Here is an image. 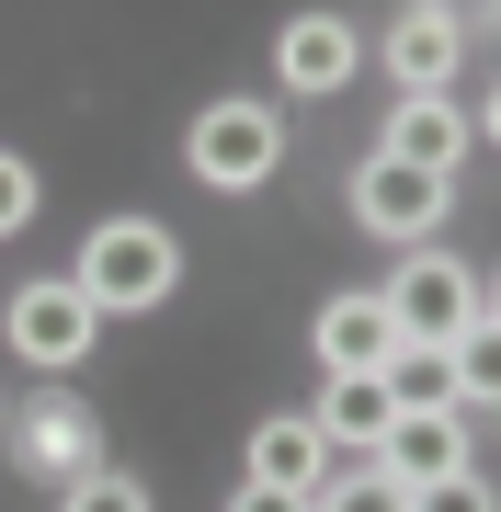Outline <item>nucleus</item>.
<instances>
[{
  "mask_svg": "<svg viewBox=\"0 0 501 512\" xmlns=\"http://www.w3.org/2000/svg\"><path fill=\"white\" fill-rule=\"evenodd\" d=\"M353 69H365V46H353L342 12H297L285 46H274V80H285V92H342Z\"/></svg>",
  "mask_w": 501,
  "mask_h": 512,
  "instance_id": "obj_9",
  "label": "nucleus"
},
{
  "mask_svg": "<svg viewBox=\"0 0 501 512\" xmlns=\"http://www.w3.org/2000/svg\"><path fill=\"white\" fill-rule=\"evenodd\" d=\"M467 12H479V0H467Z\"/></svg>",
  "mask_w": 501,
  "mask_h": 512,
  "instance_id": "obj_21",
  "label": "nucleus"
},
{
  "mask_svg": "<svg viewBox=\"0 0 501 512\" xmlns=\"http://www.w3.org/2000/svg\"><path fill=\"white\" fill-rule=\"evenodd\" d=\"M228 512H308V501H285V490H240Z\"/></svg>",
  "mask_w": 501,
  "mask_h": 512,
  "instance_id": "obj_19",
  "label": "nucleus"
},
{
  "mask_svg": "<svg viewBox=\"0 0 501 512\" xmlns=\"http://www.w3.org/2000/svg\"><path fill=\"white\" fill-rule=\"evenodd\" d=\"M57 512H149V490L114 478V467H92V478H69V501H57Z\"/></svg>",
  "mask_w": 501,
  "mask_h": 512,
  "instance_id": "obj_16",
  "label": "nucleus"
},
{
  "mask_svg": "<svg viewBox=\"0 0 501 512\" xmlns=\"http://www.w3.org/2000/svg\"><path fill=\"white\" fill-rule=\"evenodd\" d=\"M183 160H194L205 194H251V183H274V160H285V114L274 103H205Z\"/></svg>",
  "mask_w": 501,
  "mask_h": 512,
  "instance_id": "obj_3",
  "label": "nucleus"
},
{
  "mask_svg": "<svg viewBox=\"0 0 501 512\" xmlns=\"http://www.w3.org/2000/svg\"><path fill=\"white\" fill-rule=\"evenodd\" d=\"M319 444H331V456H376V433H388V387H376V376H331V387H319Z\"/></svg>",
  "mask_w": 501,
  "mask_h": 512,
  "instance_id": "obj_14",
  "label": "nucleus"
},
{
  "mask_svg": "<svg viewBox=\"0 0 501 512\" xmlns=\"http://www.w3.org/2000/svg\"><path fill=\"white\" fill-rule=\"evenodd\" d=\"M23 217H35V160L0 148V239H23Z\"/></svg>",
  "mask_w": 501,
  "mask_h": 512,
  "instance_id": "obj_17",
  "label": "nucleus"
},
{
  "mask_svg": "<svg viewBox=\"0 0 501 512\" xmlns=\"http://www.w3.org/2000/svg\"><path fill=\"white\" fill-rule=\"evenodd\" d=\"M388 69H399V92H445V80L467 69V12H445V0H410L399 35H388Z\"/></svg>",
  "mask_w": 501,
  "mask_h": 512,
  "instance_id": "obj_8",
  "label": "nucleus"
},
{
  "mask_svg": "<svg viewBox=\"0 0 501 512\" xmlns=\"http://www.w3.org/2000/svg\"><path fill=\"white\" fill-rule=\"evenodd\" d=\"M388 353H399V330H388L376 296H331V308H319V365L331 376H376Z\"/></svg>",
  "mask_w": 501,
  "mask_h": 512,
  "instance_id": "obj_12",
  "label": "nucleus"
},
{
  "mask_svg": "<svg viewBox=\"0 0 501 512\" xmlns=\"http://www.w3.org/2000/svg\"><path fill=\"white\" fill-rule=\"evenodd\" d=\"M376 387H388V410H399V421H433V410H456L467 365H456L445 342H399L388 365H376Z\"/></svg>",
  "mask_w": 501,
  "mask_h": 512,
  "instance_id": "obj_11",
  "label": "nucleus"
},
{
  "mask_svg": "<svg viewBox=\"0 0 501 512\" xmlns=\"http://www.w3.org/2000/svg\"><path fill=\"white\" fill-rule=\"evenodd\" d=\"M376 467H388L399 490H433V478L467 467V433H456L445 410H433V421H388V433H376Z\"/></svg>",
  "mask_w": 501,
  "mask_h": 512,
  "instance_id": "obj_13",
  "label": "nucleus"
},
{
  "mask_svg": "<svg viewBox=\"0 0 501 512\" xmlns=\"http://www.w3.org/2000/svg\"><path fill=\"white\" fill-rule=\"evenodd\" d=\"M445 194H456V171L388 160V148H376V160L353 171V217H365L376 239H433V228H445Z\"/></svg>",
  "mask_w": 501,
  "mask_h": 512,
  "instance_id": "obj_4",
  "label": "nucleus"
},
{
  "mask_svg": "<svg viewBox=\"0 0 501 512\" xmlns=\"http://www.w3.org/2000/svg\"><path fill=\"white\" fill-rule=\"evenodd\" d=\"M376 308H388L399 342H445V353H456V342H490V285L467 274L456 251H433V239L376 285Z\"/></svg>",
  "mask_w": 501,
  "mask_h": 512,
  "instance_id": "obj_2",
  "label": "nucleus"
},
{
  "mask_svg": "<svg viewBox=\"0 0 501 512\" xmlns=\"http://www.w3.org/2000/svg\"><path fill=\"white\" fill-rule=\"evenodd\" d=\"M80 296H92L103 319H137V308H160L171 285H183V239H171L160 217H103L92 239H80Z\"/></svg>",
  "mask_w": 501,
  "mask_h": 512,
  "instance_id": "obj_1",
  "label": "nucleus"
},
{
  "mask_svg": "<svg viewBox=\"0 0 501 512\" xmlns=\"http://www.w3.org/2000/svg\"><path fill=\"white\" fill-rule=\"evenodd\" d=\"M12 456L46 478V490H69V478H92L103 467V421L57 387V399H35V410H12Z\"/></svg>",
  "mask_w": 501,
  "mask_h": 512,
  "instance_id": "obj_6",
  "label": "nucleus"
},
{
  "mask_svg": "<svg viewBox=\"0 0 501 512\" xmlns=\"http://www.w3.org/2000/svg\"><path fill=\"white\" fill-rule=\"evenodd\" d=\"M0 433H12V410H0Z\"/></svg>",
  "mask_w": 501,
  "mask_h": 512,
  "instance_id": "obj_20",
  "label": "nucleus"
},
{
  "mask_svg": "<svg viewBox=\"0 0 501 512\" xmlns=\"http://www.w3.org/2000/svg\"><path fill=\"white\" fill-rule=\"evenodd\" d=\"M410 512H490V478L456 467V478H433V490H410Z\"/></svg>",
  "mask_w": 501,
  "mask_h": 512,
  "instance_id": "obj_18",
  "label": "nucleus"
},
{
  "mask_svg": "<svg viewBox=\"0 0 501 512\" xmlns=\"http://www.w3.org/2000/svg\"><path fill=\"white\" fill-rule=\"evenodd\" d=\"M319 478H331V444H319V421H308V410H274V421H251V478H240V490L319 501Z\"/></svg>",
  "mask_w": 501,
  "mask_h": 512,
  "instance_id": "obj_7",
  "label": "nucleus"
},
{
  "mask_svg": "<svg viewBox=\"0 0 501 512\" xmlns=\"http://www.w3.org/2000/svg\"><path fill=\"white\" fill-rule=\"evenodd\" d=\"M308 512H410V490H399L376 456H331V478H319Z\"/></svg>",
  "mask_w": 501,
  "mask_h": 512,
  "instance_id": "obj_15",
  "label": "nucleus"
},
{
  "mask_svg": "<svg viewBox=\"0 0 501 512\" xmlns=\"http://www.w3.org/2000/svg\"><path fill=\"white\" fill-rule=\"evenodd\" d=\"M467 148H479V114H467V103H445V92H399V114H388V160L456 171Z\"/></svg>",
  "mask_w": 501,
  "mask_h": 512,
  "instance_id": "obj_10",
  "label": "nucleus"
},
{
  "mask_svg": "<svg viewBox=\"0 0 501 512\" xmlns=\"http://www.w3.org/2000/svg\"><path fill=\"white\" fill-rule=\"evenodd\" d=\"M0 330H12V353H23V365L69 376L80 353L103 342V308H92L80 285H23V296H12V319H0Z\"/></svg>",
  "mask_w": 501,
  "mask_h": 512,
  "instance_id": "obj_5",
  "label": "nucleus"
}]
</instances>
